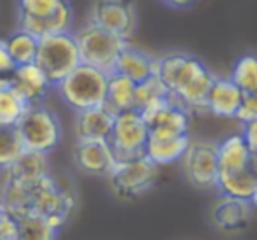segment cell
I'll return each mask as SVG.
<instances>
[{
  "label": "cell",
  "instance_id": "1",
  "mask_svg": "<svg viewBox=\"0 0 257 240\" xmlns=\"http://www.w3.org/2000/svg\"><path fill=\"white\" fill-rule=\"evenodd\" d=\"M154 75L168 90L172 100L187 112L205 111L215 74L200 58L186 53L163 54L156 58Z\"/></svg>",
  "mask_w": 257,
  "mask_h": 240
},
{
  "label": "cell",
  "instance_id": "2",
  "mask_svg": "<svg viewBox=\"0 0 257 240\" xmlns=\"http://www.w3.org/2000/svg\"><path fill=\"white\" fill-rule=\"evenodd\" d=\"M77 205L74 184H63L48 174L28 188V214L42 217L53 228L60 230Z\"/></svg>",
  "mask_w": 257,
  "mask_h": 240
},
{
  "label": "cell",
  "instance_id": "3",
  "mask_svg": "<svg viewBox=\"0 0 257 240\" xmlns=\"http://www.w3.org/2000/svg\"><path fill=\"white\" fill-rule=\"evenodd\" d=\"M18 28L35 39L70 32L74 9L68 0H18Z\"/></svg>",
  "mask_w": 257,
  "mask_h": 240
},
{
  "label": "cell",
  "instance_id": "4",
  "mask_svg": "<svg viewBox=\"0 0 257 240\" xmlns=\"http://www.w3.org/2000/svg\"><path fill=\"white\" fill-rule=\"evenodd\" d=\"M108 75L89 65L81 63L72 74H68L56 88L61 100L75 112L102 107L107 97Z\"/></svg>",
  "mask_w": 257,
  "mask_h": 240
},
{
  "label": "cell",
  "instance_id": "5",
  "mask_svg": "<svg viewBox=\"0 0 257 240\" xmlns=\"http://www.w3.org/2000/svg\"><path fill=\"white\" fill-rule=\"evenodd\" d=\"M16 130L25 145V151L48 156L61 142L60 118L44 104L28 105L18 121Z\"/></svg>",
  "mask_w": 257,
  "mask_h": 240
},
{
  "label": "cell",
  "instance_id": "6",
  "mask_svg": "<svg viewBox=\"0 0 257 240\" xmlns=\"http://www.w3.org/2000/svg\"><path fill=\"white\" fill-rule=\"evenodd\" d=\"M34 63L41 68L51 88H54L58 83L63 81L81 65V56H79L74 34L65 32V34L39 39L37 56Z\"/></svg>",
  "mask_w": 257,
  "mask_h": 240
},
{
  "label": "cell",
  "instance_id": "7",
  "mask_svg": "<svg viewBox=\"0 0 257 240\" xmlns=\"http://www.w3.org/2000/svg\"><path fill=\"white\" fill-rule=\"evenodd\" d=\"M74 37L77 42L81 63L89 65L107 75L114 74L119 54L128 44L126 41L108 34L89 21L75 32Z\"/></svg>",
  "mask_w": 257,
  "mask_h": 240
},
{
  "label": "cell",
  "instance_id": "8",
  "mask_svg": "<svg viewBox=\"0 0 257 240\" xmlns=\"http://www.w3.org/2000/svg\"><path fill=\"white\" fill-rule=\"evenodd\" d=\"M158 179V167L146 156L115 162L107 181L110 191L119 200H135L146 195Z\"/></svg>",
  "mask_w": 257,
  "mask_h": 240
},
{
  "label": "cell",
  "instance_id": "9",
  "mask_svg": "<svg viewBox=\"0 0 257 240\" xmlns=\"http://www.w3.org/2000/svg\"><path fill=\"white\" fill-rule=\"evenodd\" d=\"M147 137H149V128L139 111L130 109V111L117 112L110 137H108V144L112 147L115 162L144 156Z\"/></svg>",
  "mask_w": 257,
  "mask_h": 240
},
{
  "label": "cell",
  "instance_id": "10",
  "mask_svg": "<svg viewBox=\"0 0 257 240\" xmlns=\"http://www.w3.org/2000/svg\"><path fill=\"white\" fill-rule=\"evenodd\" d=\"M88 21L130 42L139 25V14L133 0H93Z\"/></svg>",
  "mask_w": 257,
  "mask_h": 240
},
{
  "label": "cell",
  "instance_id": "11",
  "mask_svg": "<svg viewBox=\"0 0 257 240\" xmlns=\"http://www.w3.org/2000/svg\"><path fill=\"white\" fill-rule=\"evenodd\" d=\"M182 172L186 181L198 190H215L217 174V142L206 139H191L184 152Z\"/></svg>",
  "mask_w": 257,
  "mask_h": 240
},
{
  "label": "cell",
  "instance_id": "12",
  "mask_svg": "<svg viewBox=\"0 0 257 240\" xmlns=\"http://www.w3.org/2000/svg\"><path fill=\"white\" fill-rule=\"evenodd\" d=\"M149 128L151 135H165V137H179L189 135L191 126V112L172 100L163 105L151 109V111L140 112Z\"/></svg>",
  "mask_w": 257,
  "mask_h": 240
},
{
  "label": "cell",
  "instance_id": "13",
  "mask_svg": "<svg viewBox=\"0 0 257 240\" xmlns=\"http://www.w3.org/2000/svg\"><path fill=\"white\" fill-rule=\"evenodd\" d=\"M254 207L248 200L220 195L210 209V221L222 233H238L248 226Z\"/></svg>",
  "mask_w": 257,
  "mask_h": 240
},
{
  "label": "cell",
  "instance_id": "14",
  "mask_svg": "<svg viewBox=\"0 0 257 240\" xmlns=\"http://www.w3.org/2000/svg\"><path fill=\"white\" fill-rule=\"evenodd\" d=\"M74 163L82 174L107 177L115 158L108 140H77L74 147Z\"/></svg>",
  "mask_w": 257,
  "mask_h": 240
},
{
  "label": "cell",
  "instance_id": "15",
  "mask_svg": "<svg viewBox=\"0 0 257 240\" xmlns=\"http://www.w3.org/2000/svg\"><path fill=\"white\" fill-rule=\"evenodd\" d=\"M48 174H51L48 156L39 154V152L25 151L9 169L4 170L2 183H9L21 188H30L32 184L41 181Z\"/></svg>",
  "mask_w": 257,
  "mask_h": 240
},
{
  "label": "cell",
  "instance_id": "16",
  "mask_svg": "<svg viewBox=\"0 0 257 240\" xmlns=\"http://www.w3.org/2000/svg\"><path fill=\"white\" fill-rule=\"evenodd\" d=\"M243 97L245 95L241 93V90L229 77H217L215 75L208 97H206L205 111L217 118H236Z\"/></svg>",
  "mask_w": 257,
  "mask_h": 240
},
{
  "label": "cell",
  "instance_id": "17",
  "mask_svg": "<svg viewBox=\"0 0 257 240\" xmlns=\"http://www.w3.org/2000/svg\"><path fill=\"white\" fill-rule=\"evenodd\" d=\"M252 152L241 133L226 137L217 144V176H234L250 170Z\"/></svg>",
  "mask_w": 257,
  "mask_h": 240
},
{
  "label": "cell",
  "instance_id": "18",
  "mask_svg": "<svg viewBox=\"0 0 257 240\" xmlns=\"http://www.w3.org/2000/svg\"><path fill=\"white\" fill-rule=\"evenodd\" d=\"M11 88L18 93L27 105L44 104V98L48 95V90L51 85L48 83L46 75L35 63L21 65L9 77Z\"/></svg>",
  "mask_w": 257,
  "mask_h": 240
},
{
  "label": "cell",
  "instance_id": "19",
  "mask_svg": "<svg viewBox=\"0 0 257 240\" xmlns=\"http://www.w3.org/2000/svg\"><path fill=\"white\" fill-rule=\"evenodd\" d=\"M115 114L105 105L75 112V135L77 140H108Z\"/></svg>",
  "mask_w": 257,
  "mask_h": 240
},
{
  "label": "cell",
  "instance_id": "20",
  "mask_svg": "<svg viewBox=\"0 0 257 240\" xmlns=\"http://www.w3.org/2000/svg\"><path fill=\"white\" fill-rule=\"evenodd\" d=\"M114 72L128 77L135 85H140L156 74V56L135 48L128 42L119 54Z\"/></svg>",
  "mask_w": 257,
  "mask_h": 240
},
{
  "label": "cell",
  "instance_id": "21",
  "mask_svg": "<svg viewBox=\"0 0 257 240\" xmlns=\"http://www.w3.org/2000/svg\"><path fill=\"white\" fill-rule=\"evenodd\" d=\"M191 142V135L179 137H165V135H151L147 137V144L144 149V156L154 163L156 167L172 165L180 162Z\"/></svg>",
  "mask_w": 257,
  "mask_h": 240
},
{
  "label": "cell",
  "instance_id": "22",
  "mask_svg": "<svg viewBox=\"0 0 257 240\" xmlns=\"http://www.w3.org/2000/svg\"><path fill=\"white\" fill-rule=\"evenodd\" d=\"M135 88L137 85L133 81H130L128 77L117 74V72L110 74L107 81L105 107L110 109L114 114L133 109V104H135Z\"/></svg>",
  "mask_w": 257,
  "mask_h": 240
},
{
  "label": "cell",
  "instance_id": "23",
  "mask_svg": "<svg viewBox=\"0 0 257 240\" xmlns=\"http://www.w3.org/2000/svg\"><path fill=\"white\" fill-rule=\"evenodd\" d=\"M6 46L9 51L11 58H13L14 65L21 67V65H30L35 61L37 56V48H39V39H35L34 35H30L28 32L20 30L9 35L6 39Z\"/></svg>",
  "mask_w": 257,
  "mask_h": 240
},
{
  "label": "cell",
  "instance_id": "24",
  "mask_svg": "<svg viewBox=\"0 0 257 240\" xmlns=\"http://www.w3.org/2000/svg\"><path fill=\"white\" fill-rule=\"evenodd\" d=\"M170 100V93L165 86L161 85L156 75L149 77L147 81L137 85L135 88V104H133V109L139 112H146L151 111V109L158 107V105H163Z\"/></svg>",
  "mask_w": 257,
  "mask_h": 240
},
{
  "label": "cell",
  "instance_id": "25",
  "mask_svg": "<svg viewBox=\"0 0 257 240\" xmlns=\"http://www.w3.org/2000/svg\"><path fill=\"white\" fill-rule=\"evenodd\" d=\"M229 79L241 90L243 95L257 93V54H241L234 61Z\"/></svg>",
  "mask_w": 257,
  "mask_h": 240
},
{
  "label": "cell",
  "instance_id": "26",
  "mask_svg": "<svg viewBox=\"0 0 257 240\" xmlns=\"http://www.w3.org/2000/svg\"><path fill=\"white\" fill-rule=\"evenodd\" d=\"M18 221V233L16 240H58L60 230L53 228L48 221L42 217L27 214Z\"/></svg>",
  "mask_w": 257,
  "mask_h": 240
},
{
  "label": "cell",
  "instance_id": "27",
  "mask_svg": "<svg viewBox=\"0 0 257 240\" xmlns=\"http://www.w3.org/2000/svg\"><path fill=\"white\" fill-rule=\"evenodd\" d=\"M28 105L9 86L0 88V126H16Z\"/></svg>",
  "mask_w": 257,
  "mask_h": 240
},
{
  "label": "cell",
  "instance_id": "28",
  "mask_svg": "<svg viewBox=\"0 0 257 240\" xmlns=\"http://www.w3.org/2000/svg\"><path fill=\"white\" fill-rule=\"evenodd\" d=\"M25 145L16 126H0V170H7L21 154Z\"/></svg>",
  "mask_w": 257,
  "mask_h": 240
},
{
  "label": "cell",
  "instance_id": "29",
  "mask_svg": "<svg viewBox=\"0 0 257 240\" xmlns=\"http://www.w3.org/2000/svg\"><path fill=\"white\" fill-rule=\"evenodd\" d=\"M18 221L9 214L2 202H0V240H16Z\"/></svg>",
  "mask_w": 257,
  "mask_h": 240
},
{
  "label": "cell",
  "instance_id": "30",
  "mask_svg": "<svg viewBox=\"0 0 257 240\" xmlns=\"http://www.w3.org/2000/svg\"><path fill=\"white\" fill-rule=\"evenodd\" d=\"M236 119L241 123L257 121V93H250V95L243 97V102H241V107L236 114Z\"/></svg>",
  "mask_w": 257,
  "mask_h": 240
},
{
  "label": "cell",
  "instance_id": "31",
  "mask_svg": "<svg viewBox=\"0 0 257 240\" xmlns=\"http://www.w3.org/2000/svg\"><path fill=\"white\" fill-rule=\"evenodd\" d=\"M16 70L13 58H11L9 51L6 46V39H0V75L4 77H11V74Z\"/></svg>",
  "mask_w": 257,
  "mask_h": 240
},
{
  "label": "cell",
  "instance_id": "32",
  "mask_svg": "<svg viewBox=\"0 0 257 240\" xmlns=\"http://www.w3.org/2000/svg\"><path fill=\"white\" fill-rule=\"evenodd\" d=\"M241 135H243L245 142H247L252 154H257V121L243 123V132H241Z\"/></svg>",
  "mask_w": 257,
  "mask_h": 240
},
{
  "label": "cell",
  "instance_id": "33",
  "mask_svg": "<svg viewBox=\"0 0 257 240\" xmlns=\"http://www.w3.org/2000/svg\"><path fill=\"white\" fill-rule=\"evenodd\" d=\"M163 4H166V6L170 7H175V9H180V7H187L186 4H184V0H161Z\"/></svg>",
  "mask_w": 257,
  "mask_h": 240
},
{
  "label": "cell",
  "instance_id": "34",
  "mask_svg": "<svg viewBox=\"0 0 257 240\" xmlns=\"http://www.w3.org/2000/svg\"><path fill=\"white\" fill-rule=\"evenodd\" d=\"M248 202L252 203V207H257V186H255V190H254V193H252V196H250Z\"/></svg>",
  "mask_w": 257,
  "mask_h": 240
},
{
  "label": "cell",
  "instance_id": "35",
  "mask_svg": "<svg viewBox=\"0 0 257 240\" xmlns=\"http://www.w3.org/2000/svg\"><path fill=\"white\" fill-rule=\"evenodd\" d=\"M6 86H9V77L0 75V88H6Z\"/></svg>",
  "mask_w": 257,
  "mask_h": 240
},
{
  "label": "cell",
  "instance_id": "36",
  "mask_svg": "<svg viewBox=\"0 0 257 240\" xmlns=\"http://www.w3.org/2000/svg\"><path fill=\"white\" fill-rule=\"evenodd\" d=\"M193 2H194V0H184V4H186V6H191Z\"/></svg>",
  "mask_w": 257,
  "mask_h": 240
}]
</instances>
